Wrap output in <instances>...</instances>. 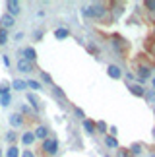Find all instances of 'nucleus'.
Segmentation results:
<instances>
[{
    "mask_svg": "<svg viewBox=\"0 0 155 157\" xmlns=\"http://www.w3.org/2000/svg\"><path fill=\"white\" fill-rule=\"evenodd\" d=\"M109 8H115V10H112V12H115V16H120L122 14V8H124V4H120V2H111L109 4Z\"/></svg>",
    "mask_w": 155,
    "mask_h": 157,
    "instance_id": "nucleus-23",
    "label": "nucleus"
},
{
    "mask_svg": "<svg viewBox=\"0 0 155 157\" xmlns=\"http://www.w3.org/2000/svg\"><path fill=\"white\" fill-rule=\"evenodd\" d=\"M2 95H4V93H2V89H0V97H2Z\"/></svg>",
    "mask_w": 155,
    "mask_h": 157,
    "instance_id": "nucleus-41",
    "label": "nucleus"
},
{
    "mask_svg": "<svg viewBox=\"0 0 155 157\" xmlns=\"http://www.w3.org/2000/svg\"><path fill=\"white\" fill-rule=\"evenodd\" d=\"M21 157H35V153L31 151V149H25V151L21 153Z\"/></svg>",
    "mask_w": 155,
    "mask_h": 157,
    "instance_id": "nucleus-35",
    "label": "nucleus"
},
{
    "mask_svg": "<svg viewBox=\"0 0 155 157\" xmlns=\"http://www.w3.org/2000/svg\"><path fill=\"white\" fill-rule=\"evenodd\" d=\"M81 124H83V130H85L89 136H95V122H93L91 118H85V120H81Z\"/></svg>",
    "mask_w": 155,
    "mask_h": 157,
    "instance_id": "nucleus-16",
    "label": "nucleus"
},
{
    "mask_svg": "<svg viewBox=\"0 0 155 157\" xmlns=\"http://www.w3.org/2000/svg\"><path fill=\"white\" fill-rule=\"evenodd\" d=\"M107 74H109L111 80H120V78H122V70H120V66H116V64H109V66H107Z\"/></svg>",
    "mask_w": 155,
    "mask_h": 157,
    "instance_id": "nucleus-9",
    "label": "nucleus"
},
{
    "mask_svg": "<svg viewBox=\"0 0 155 157\" xmlns=\"http://www.w3.org/2000/svg\"><path fill=\"white\" fill-rule=\"evenodd\" d=\"M33 37L37 39V41H39V39H43V31H41V29H37V31L33 33Z\"/></svg>",
    "mask_w": 155,
    "mask_h": 157,
    "instance_id": "nucleus-36",
    "label": "nucleus"
},
{
    "mask_svg": "<svg viewBox=\"0 0 155 157\" xmlns=\"http://www.w3.org/2000/svg\"><path fill=\"white\" fill-rule=\"evenodd\" d=\"M87 12H89V17H93V20H99V21L107 20V16L111 14L109 4H105V2H91V4L87 6Z\"/></svg>",
    "mask_w": 155,
    "mask_h": 157,
    "instance_id": "nucleus-1",
    "label": "nucleus"
},
{
    "mask_svg": "<svg viewBox=\"0 0 155 157\" xmlns=\"http://www.w3.org/2000/svg\"><path fill=\"white\" fill-rule=\"evenodd\" d=\"M2 62H4L6 66H10V58H8V54H2Z\"/></svg>",
    "mask_w": 155,
    "mask_h": 157,
    "instance_id": "nucleus-38",
    "label": "nucleus"
},
{
    "mask_svg": "<svg viewBox=\"0 0 155 157\" xmlns=\"http://www.w3.org/2000/svg\"><path fill=\"white\" fill-rule=\"evenodd\" d=\"M33 136H35V140H47V138H49V128H47L45 124H39L37 128L33 130Z\"/></svg>",
    "mask_w": 155,
    "mask_h": 157,
    "instance_id": "nucleus-13",
    "label": "nucleus"
},
{
    "mask_svg": "<svg viewBox=\"0 0 155 157\" xmlns=\"http://www.w3.org/2000/svg\"><path fill=\"white\" fill-rule=\"evenodd\" d=\"M6 10H8L6 14H10L12 17H16L21 12V4L17 2V0H8V2H6Z\"/></svg>",
    "mask_w": 155,
    "mask_h": 157,
    "instance_id": "nucleus-6",
    "label": "nucleus"
},
{
    "mask_svg": "<svg viewBox=\"0 0 155 157\" xmlns=\"http://www.w3.org/2000/svg\"><path fill=\"white\" fill-rule=\"evenodd\" d=\"M6 43H8V31L0 27V47H4Z\"/></svg>",
    "mask_w": 155,
    "mask_h": 157,
    "instance_id": "nucleus-27",
    "label": "nucleus"
},
{
    "mask_svg": "<svg viewBox=\"0 0 155 157\" xmlns=\"http://www.w3.org/2000/svg\"><path fill=\"white\" fill-rule=\"evenodd\" d=\"M16 68H17V72H21V74H31V72L35 70V64L29 62V60H25V58H20L16 62Z\"/></svg>",
    "mask_w": 155,
    "mask_h": 157,
    "instance_id": "nucleus-5",
    "label": "nucleus"
},
{
    "mask_svg": "<svg viewBox=\"0 0 155 157\" xmlns=\"http://www.w3.org/2000/svg\"><path fill=\"white\" fill-rule=\"evenodd\" d=\"M149 157H155V153H153V155H149Z\"/></svg>",
    "mask_w": 155,
    "mask_h": 157,
    "instance_id": "nucleus-43",
    "label": "nucleus"
},
{
    "mask_svg": "<svg viewBox=\"0 0 155 157\" xmlns=\"http://www.w3.org/2000/svg\"><path fill=\"white\" fill-rule=\"evenodd\" d=\"M12 103V95L8 93V95H2V97H0V105H2V107H8Z\"/></svg>",
    "mask_w": 155,
    "mask_h": 157,
    "instance_id": "nucleus-29",
    "label": "nucleus"
},
{
    "mask_svg": "<svg viewBox=\"0 0 155 157\" xmlns=\"http://www.w3.org/2000/svg\"><path fill=\"white\" fill-rule=\"evenodd\" d=\"M33 142H35V136H33V132L31 130H29V132H23V134H21V144H23V146H33Z\"/></svg>",
    "mask_w": 155,
    "mask_h": 157,
    "instance_id": "nucleus-17",
    "label": "nucleus"
},
{
    "mask_svg": "<svg viewBox=\"0 0 155 157\" xmlns=\"http://www.w3.org/2000/svg\"><path fill=\"white\" fill-rule=\"evenodd\" d=\"M116 157H132L128 149H116Z\"/></svg>",
    "mask_w": 155,
    "mask_h": 157,
    "instance_id": "nucleus-33",
    "label": "nucleus"
},
{
    "mask_svg": "<svg viewBox=\"0 0 155 157\" xmlns=\"http://www.w3.org/2000/svg\"><path fill=\"white\" fill-rule=\"evenodd\" d=\"M128 151H130L132 157H140L142 153H144V146H142V144H132V146L128 147Z\"/></svg>",
    "mask_w": 155,
    "mask_h": 157,
    "instance_id": "nucleus-18",
    "label": "nucleus"
},
{
    "mask_svg": "<svg viewBox=\"0 0 155 157\" xmlns=\"http://www.w3.org/2000/svg\"><path fill=\"white\" fill-rule=\"evenodd\" d=\"M31 113V109H29V105H21V109H20V114L23 118H25V114H29Z\"/></svg>",
    "mask_w": 155,
    "mask_h": 157,
    "instance_id": "nucleus-32",
    "label": "nucleus"
},
{
    "mask_svg": "<svg viewBox=\"0 0 155 157\" xmlns=\"http://www.w3.org/2000/svg\"><path fill=\"white\" fill-rule=\"evenodd\" d=\"M51 93H52V97L58 99L60 103H62V101H66V95H64L62 87H58V86H51Z\"/></svg>",
    "mask_w": 155,
    "mask_h": 157,
    "instance_id": "nucleus-15",
    "label": "nucleus"
},
{
    "mask_svg": "<svg viewBox=\"0 0 155 157\" xmlns=\"http://www.w3.org/2000/svg\"><path fill=\"white\" fill-rule=\"evenodd\" d=\"M95 132L107 134V124H105V120H97V122H95Z\"/></svg>",
    "mask_w": 155,
    "mask_h": 157,
    "instance_id": "nucleus-26",
    "label": "nucleus"
},
{
    "mask_svg": "<svg viewBox=\"0 0 155 157\" xmlns=\"http://www.w3.org/2000/svg\"><path fill=\"white\" fill-rule=\"evenodd\" d=\"M111 45H112V49H115L120 56L124 58L126 56V52H128V43H126V39H122L120 35H111Z\"/></svg>",
    "mask_w": 155,
    "mask_h": 157,
    "instance_id": "nucleus-3",
    "label": "nucleus"
},
{
    "mask_svg": "<svg viewBox=\"0 0 155 157\" xmlns=\"http://www.w3.org/2000/svg\"><path fill=\"white\" fill-rule=\"evenodd\" d=\"M8 122H10V126H14V128H20V126L25 124V118H23L20 113H12L10 118H8Z\"/></svg>",
    "mask_w": 155,
    "mask_h": 157,
    "instance_id": "nucleus-10",
    "label": "nucleus"
},
{
    "mask_svg": "<svg viewBox=\"0 0 155 157\" xmlns=\"http://www.w3.org/2000/svg\"><path fill=\"white\" fill-rule=\"evenodd\" d=\"M153 74V70H151V66H147V64H142L138 62V68H136V83H140V86H144V83L147 80H151V76Z\"/></svg>",
    "mask_w": 155,
    "mask_h": 157,
    "instance_id": "nucleus-2",
    "label": "nucleus"
},
{
    "mask_svg": "<svg viewBox=\"0 0 155 157\" xmlns=\"http://www.w3.org/2000/svg\"><path fill=\"white\" fill-rule=\"evenodd\" d=\"M105 146L111 147V149H118V147H120V146H118V140H116V138H115V136H109V134L105 136Z\"/></svg>",
    "mask_w": 155,
    "mask_h": 157,
    "instance_id": "nucleus-19",
    "label": "nucleus"
},
{
    "mask_svg": "<svg viewBox=\"0 0 155 157\" xmlns=\"http://www.w3.org/2000/svg\"><path fill=\"white\" fill-rule=\"evenodd\" d=\"M25 83H27V87H31V91H41V89H43L41 82H37V80H27Z\"/></svg>",
    "mask_w": 155,
    "mask_h": 157,
    "instance_id": "nucleus-22",
    "label": "nucleus"
},
{
    "mask_svg": "<svg viewBox=\"0 0 155 157\" xmlns=\"http://www.w3.org/2000/svg\"><path fill=\"white\" fill-rule=\"evenodd\" d=\"M14 25H16V17H12L10 14H2V16H0V27H2V29L8 31V29L14 27Z\"/></svg>",
    "mask_w": 155,
    "mask_h": 157,
    "instance_id": "nucleus-8",
    "label": "nucleus"
},
{
    "mask_svg": "<svg viewBox=\"0 0 155 157\" xmlns=\"http://www.w3.org/2000/svg\"><path fill=\"white\" fill-rule=\"evenodd\" d=\"M144 6L147 8V12H149V14H153V12H155V0H146Z\"/></svg>",
    "mask_w": 155,
    "mask_h": 157,
    "instance_id": "nucleus-30",
    "label": "nucleus"
},
{
    "mask_svg": "<svg viewBox=\"0 0 155 157\" xmlns=\"http://www.w3.org/2000/svg\"><path fill=\"white\" fill-rule=\"evenodd\" d=\"M25 99H27V103H29V109H33L35 113H41V103H39V97H37V95L29 91L25 95Z\"/></svg>",
    "mask_w": 155,
    "mask_h": 157,
    "instance_id": "nucleus-7",
    "label": "nucleus"
},
{
    "mask_svg": "<svg viewBox=\"0 0 155 157\" xmlns=\"http://www.w3.org/2000/svg\"><path fill=\"white\" fill-rule=\"evenodd\" d=\"M128 91L132 93L134 97H144V93H146V87L134 82V83H128Z\"/></svg>",
    "mask_w": 155,
    "mask_h": 157,
    "instance_id": "nucleus-12",
    "label": "nucleus"
},
{
    "mask_svg": "<svg viewBox=\"0 0 155 157\" xmlns=\"http://www.w3.org/2000/svg\"><path fill=\"white\" fill-rule=\"evenodd\" d=\"M41 80H43L45 83H49V86H55V83H52V78H51L49 72H41Z\"/></svg>",
    "mask_w": 155,
    "mask_h": 157,
    "instance_id": "nucleus-28",
    "label": "nucleus"
},
{
    "mask_svg": "<svg viewBox=\"0 0 155 157\" xmlns=\"http://www.w3.org/2000/svg\"><path fill=\"white\" fill-rule=\"evenodd\" d=\"M70 37V29L68 27H58L55 29V39L56 41H64V39H68Z\"/></svg>",
    "mask_w": 155,
    "mask_h": 157,
    "instance_id": "nucleus-14",
    "label": "nucleus"
},
{
    "mask_svg": "<svg viewBox=\"0 0 155 157\" xmlns=\"http://www.w3.org/2000/svg\"><path fill=\"white\" fill-rule=\"evenodd\" d=\"M124 78H126L130 83H134V82H136V74H134V72H126V74H124Z\"/></svg>",
    "mask_w": 155,
    "mask_h": 157,
    "instance_id": "nucleus-34",
    "label": "nucleus"
},
{
    "mask_svg": "<svg viewBox=\"0 0 155 157\" xmlns=\"http://www.w3.org/2000/svg\"><path fill=\"white\" fill-rule=\"evenodd\" d=\"M81 14H83V16H85V17H89V12H87V6H83V8H81Z\"/></svg>",
    "mask_w": 155,
    "mask_h": 157,
    "instance_id": "nucleus-39",
    "label": "nucleus"
},
{
    "mask_svg": "<svg viewBox=\"0 0 155 157\" xmlns=\"http://www.w3.org/2000/svg\"><path fill=\"white\" fill-rule=\"evenodd\" d=\"M6 157H20V149H17V146H10L8 149H6Z\"/></svg>",
    "mask_w": 155,
    "mask_h": 157,
    "instance_id": "nucleus-25",
    "label": "nucleus"
},
{
    "mask_svg": "<svg viewBox=\"0 0 155 157\" xmlns=\"http://www.w3.org/2000/svg\"><path fill=\"white\" fill-rule=\"evenodd\" d=\"M151 86H153L151 89H153V91H155V78H151Z\"/></svg>",
    "mask_w": 155,
    "mask_h": 157,
    "instance_id": "nucleus-40",
    "label": "nucleus"
},
{
    "mask_svg": "<svg viewBox=\"0 0 155 157\" xmlns=\"http://www.w3.org/2000/svg\"><path fill=\"white\" fill-rule=\"evenodd\" d=\"M17 138H20V134H17L16 130H10V132H6V142H8L10 146H16Z\"/></svg>",
    "mask_w": 155,
    "mask_h": 157,
    "instance_id": "nucleus-20",
    "label": "nucleus"
},
{
    "mask_svg": "<svg viewBox=\"0 0 155 157\" xmlns=\"http://www.w3.org/2000/svg\"><path fill=\"white\" fill-rule=\"evenodd\" d=\"M43 151L49 153V155H56L58 153V140L56 138H47V140H43Z\"/></svg>",
    "mask_w": 155,
    "mask_h": 157,
    "instance_id": "nucleus-4",
    "label": "nucleus"
},
{
    "mask_svg": "<svg viewBox=\"0 0 155 157\" xmlns=\"http://www.w3.org/2000/svg\"><path fill=\"white\" fill-rule=\"evenodd\" d=\"M116 134H118V128H116V126H111V134L109 136H115L116 138Z\"/></svg>",
    "mask_w": 155,
    "mask_h": 157,
    "instance_id": "nucleus-37",
    "label": "nucleus"
},
{
    "mask_svg": "<svg viewBox=\"0 0 155 157\" xmlns=\"http://www.w3.org/2000/svg\"><path fill=\"white\" fill-rule=\"evenodd\" d=\"M12 87H14L16 91H23V89H27V83H25V80H20V78H17V80L12 82Z\"/></svg>",
    "mask_w": 155,
    "mask_h": 157,
    "instance_id": "nucleus-21",
    "label": "nucleus"
},
{
    "mask_svg": "<svg viewBox=\"0 0 155 157\" xmlns=\"http://www.w3.org/2000/svg\"><path fill=\"white\" fill-rule=\"evenodd\" d=\"M0 157H2V151H0Z\"/></svg>",
    "mask_w": 155,
    "mask_h": 157,
    "instance_id": "nucleus-44",
    "label": "nucleus"
},
{
    "mask_svg": "<svg viewBox=\"0 0 155 157\" xmlns=\"http://www.w3.org/2000/svg\"><path fill=\"white\" fill-rule=\"evenodd\" d=\"M74 113H76V117H80L81 120H85V118H87V117H85V113H83L80 107H74Z\"/></svg>",
    "mask_w": 155,
    "mask_h": 157,
    "instance_id": "nucleus-31",
    "label": "nucleus"
},
{
    "mask_svg": "<svg viewBox=\"0 0 155 157\" xmlns=\"http://www.w3.org/2000/svg\"><path fill=\"white\" fill-rule=\"evenodd\" d=\"M144 99L147 101V103H153V105H155V91H153V89H146Z\"/></svg>",
    "mask_w": 155,
    "mask_h": 157,
    "instance_id": "nucleus-24",
    "label": "nucleus"
},
{
    "mask_svg": "<svg viewBox=\"0 0 155 157\" xmlns=\"http://www.w3.org/2000/svg\"><path fill=\"white\" fill-rule=\"evenodd\" d=\"M153 114H155V105H153Z\"/></svg>",
    "mask_w": 155,
    "mask_h": 157,
    "instance_id": "nucleus-42",
    "label": "nucleus"
},
{
    "mask_svg": "<svg viewBox=\"0 0 155 157\" xmlns=\"http://www.w3.org/2000/svg\"><path fill=\"white\" fill-rule=\"evenodd\" d=\"M21 58H25V60L35 64V60H37V51H35L33 47H25V49H21Z\"/></svg>",
    "mask_w": 155,
    "mask_h": 157,
    "instance_id": "nucleus-11",
    "label": "nucleus"
}]
</instances>
